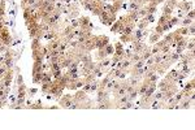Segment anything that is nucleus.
I'll use <instances>...</instances> for the list:
<instances>
[{
  "label": "nucleus",
  "mask_w": 195,
  "mask_h": 130,
  "mask_svg": "<svg viewBox=\"0 0 195 130\" xmlns=\"http://www.w3.org/2000/svg\"><path fill=\"white\" fill-rule=\"evenodd\" d=\"M73 102V94H64L59 98V107L61 108H69Z\"/></svg>",
  "instance_id": "f257e3e1"
},
{
  "label": "nucleus",
  "mask_w": 195,
  "mask_h": 130,
  "mask_svg": "<svg viewBox=\"0 0 195 130\" xmlns=\"http://www.w3.org/2000/svg\"><path fill=\"white\" fill-rule=\"evenodd\" d=\"M0 41L4 43L5 46H8V47L12 44L13 38H12V35H10V31L7 27H3L1 30H0Z\"/></svg>",
  "instance_id": "f03ea898"
},
{
  "label": "nucleus",
  "mask_w": 195,
  "mask_h": 130,
  "mask_svg": "<svg viewBox=\"0 0 195 130\" xmlns=\"http://www.w3.org/2000/svg\"><path fill=\"white\" fill-rule=\"evenodd\" d=\"M193 7H194V1H191V0H190V1H189V0H178V1H177L176 8H178L180 12L186 13L187 10L193 9Z\"/></svg>",
  "instance_id": "7ed1b4c3"
},
{
  "label": "nucleus",
  "mask_w": 195,
  "mask_h": 130,
  "mask_svg": "<svg viewBox=\"0 0 195 130\" xmlns=\"http://www.w3.org/2000/svg\"><path fill=\"white\" fill-rule=\"evenodd\" d=\"M108 43H109V38L107 35H95V48L96 49L104 48Z\"/></svg>",
  "instance_id": "20e7f679"
},
{
  "label": "nucleus",
  "mask_w": 195,
  "mask_h": 130,
  "mask_svg": "<svg viewBox=\"0 0 195 130\" xmlns=\"http://www.w3.org/2000/svg\"><path fill=\"white\" fill-rule=\"evenodd\" d=\"M91 21L88 18L87 16H82L78 18V24H79V29H82V30H90L88 29V24H90Z\"/></svg>",
  "instance_id": "39448f33"
},
{
  "label": "nucleus",
  "mask_w": 195,
  "mask_h": 130,
  "mask_svg": "<svg viewBox=\"0 0 195 130\" xmlns=\"http://www.w3.org/2000/svg\"><path fill=\"white\" fill-rule=\"evenodd\" d=\"M124 52H125V48H124L122 43L121 42L115 43V53H113V55H117L121 57V59H124Z\"/></svg>",
  "instance_id": "423d86ee"
},
{
  "label": "nucleus",
  "mask_w": 195,
  "mask_h": 130,
  "mask_svg": "<svg viewBox=\"0 0 195 130\" xmlns=\"http://www.w3.org/2000/svg\"><path fill=\"white\" fill-rule=\"evenodd\" d=\"M49 82H52V73L46 70L42 73V82L40 83H49Z\"/></svg>",
  "instance_id": "0eeeda50"
},
{
  "label": "nucleus",
  "mask_w": 195,
  "mask_h": 130,
  "mask_svg": "<svg viewBox=\"0 0 195 130\" xmlns=\"http://www.w3.org/2000/svg\"><path fill=\"white\" fill-rule=\"evenodd\" d=\"M148 25H150V24H148L147 21H146V18L143 17V18H139V20H138V22L135 24V26H137V29H139V30H146Z\"/></svg>",
  "instance_id": "6e6552de"
},
{
  "label": "nucleus",
  "mask_w": 195,
  "mask_h": 130,
  "mask_svg": "<svg viewBox=\"0 0 195 130\" xmlns=\"http://www.w3.org/2000/svg\"><path fill=\"white\" fill-rule=\"evenodd\" d=\"M3 64L5 65L7 69H13V68H15V59H13V57H5Z\"/></svg>",
  "instance_id": "1a4fd4ad"
},
{
  "label": "nucleus",
  "mask_w": 195,
  "mask_h": 130,
  "mask_svg": "<svg viewBox=\"0 0 195 130\" xmlns=\"http://www.w3.org/2000/svg\"><path fill=\"white\" fill-rule=\"evenodd\" d=\"M98 66H100L102 69H105V68H108L109 65H111V60L108 59V57H105V59L103 60H99V63H96Z\"/></svg>",
  "instance_id": "9d476101"
},
{
  "label": "nucleus",
  "mask_w": 195,
  "mask_h": 130,
  "mask_svg": "<svg viewBox=\"0 0 195 130\" xmlns=\"http://www.w3.org/2000/svg\"><path fill=\"white\" fill-rule=\"evenodd\" d=\"M194 22V20H191V18H187L186 16H183L182 18L180 20V25L181 26H183V27H187V26H190L191 24Z\"/></svg>",
  "instance_id": "9b49d317"
},
{
  "label": "nucleus",
  "mask_w": 195,
  "mask_h": 130,
  "mask_svg": "<svg viewBox=\"0 0 195 130\" xmlns=\"http://www.w3.org/2000/svg\"><path fill=\"white\" fill-rule=\"evenodd\" d=\"M160 37H161V35H159V34H156L155 31H152L150 34V39H148L150 44H155L156 42H159V41H160Z\"/></svg>",
  "instance_id": "f8f14e48"
},
{
  "label": "nucleus",
  "mask_w": 195,
  "mask_h": 130,
  "mask_svg": "<svg viewBox=\"0 0 195 130\" xmlns=\"http://www.w3.org/2000/svg\"><path fill=\"white\" fill-rule=\"evenodd\" d=\"M168 25H169V27L173 29L174 26H177V25H180V18L178 17H172L171 16V18L168 20Z\"/></svg>",
  "instance_id": "ddd939ff"
},
{
  "label": "nucleus",
  "mask_w": 195,
  "mask_h": 130,
  "mask_svg": "<svg viewBox=\"0 0 195 130\" xmlns=\"http://www.w3.org/2000/svg\"><path fill=\"white\" fill-rule=\"evenodd\" d=\"M104 51H105V53H107L108 56L113 55V53H115V46L111 44V43H108V44L104 47Z\"/></svg>",
  "instance_id": "4468645a"
},
{
  "label": "nucleus",
  "mask_w": 195,
  "mask_h": 130,
  "mask_svg": "<svg viewBox=\"0 0 195 130\" xmlns=\"http://www.w3.org/2000/svg\"><path fill=\"white\" fill-rule=\"evenodd\" d=\"M121 25H122V20H121V18H120L118 21H115V24H113L112 27H111V31H112V32H117Z\"/></svg>",
  "instance_id": "2eb2a0df"
},
{
  "label": "nucleus",
  "mask_w": 195,
  "mask_h": 130,
  "mask_svg": "<svg viewBox=\"0 0 195 130\" xmlns=\"http://www.w3.org/2000/svg\"><path fill=\"white\" fill-rule=\"evenodd\" d=\"M144 81H147L148 83H157V81H159V75L156 74V73H154L152 75H150L148 78H146Z\"/></svg>",
  "instance_id": "dca6fc26"
},
{
  "label": "nucleus",
  "mask_w": 195,
  "mask_h": 130,
  "mask_svg": "<svg viewBox=\"0 0 195 130\" xmlns=\"http://www.w3.org/2000/svg\"><path fill=\"white\" fill-rule=\"evenodd\" d=\"M142 8V5L141 4H138L137 1H130V4H129V10H135V12H138Z\"/></svg>",
  "instance_id": "f3484780"
},
{
  "label": "nucleus",
  "mask_w": 195,
  "mask_h": 130,
  "mask_svg": "<svg viewBox=\"0 0 195 130\" xmlns=\"http://www.w3.org/2000/svg\"><path fill=\"white\" fill-rule=\"evenodd\" d=\"M194 48H195L194 39H190V41H187L186 47H185V51H194Z\"/></svg>",
  "instance_id": "a211bd4d"
},
{
  "label": "nucleus",
  "mask_w": 195,
  "mask_h": 130,
  "mask_svg": "<svg viewBox=\"0 0 195 130\" xmlns=\"http://www.w3.org/2000/svg\"><path fill=\"white\" fill-rule=\"evenodd\" d=\"M143 66H144V61L139 60V61H137V63H133L130 69H139V68H143Z\"/></svg>",
  "instance_id": "6ab92c4d"
},
{
  "label": "nucleus",
  "mask_w": 195,
  "mask_h": 130,
  "mask_svg": "<svg viewBox=\"0 0 195 130\" xmlns=\"http://www.w3.org/2000/svg\"><path fill=\"white\" fill-rule=\"evenodd\" d=\"M98 89H99V82L95 79V81L91 82V85H90V92H96Z\"/></svg>",
  "instance_id": "aec40b11"
},
{
  "label": "nucleus",
  "mask_w": 195,
  "mask_h": 130,
  "mask_svg": "<svg viewBox=\"0 0 195 130\" xmlns=\"http://www.w3.org/2000/svg\"><path fill=\"white\" fill-rule=\"evenodd\" d=\"M96 56H98V60H103V59H105V57H108V55L104 51V48L98 49V55Z\"/></svg>",
  "instance_id": "412c9836"
},
{
  "label": "nucleus",
  "mask_w": 195,
  "mask_h": 130,
  "mask_svg": "<svg viewBox=\"0 0 195 130\" xmlns=\"http://www.w3.org/2000/svg\"><path fill=\"white\" fill-rule=\"evenodd\" d=\"M127 96H129V100H133V102H134V100H135V98L139 96V95H138V90H137V87L134 89L133 91H130L129 94H127Z\"/></svg>",
  "instance_id": "4be33fe9"
},
{
  "label": "nucleus",
  "mask_w": 195,
  "mask_h": 130,
  "mask_svg": "<svg viewBox=\"0 0 195 130\" xmlns=\"http://www.w3.org/2000/svg\"><path fill=\"white\" fill-rule=\"evenodd\" d=\"M169 18H171V16H165V14H161V17H160V18H159V21H157V25H164V24H166Z\"/></svg>",
  "instance_id": "5701e85b"
},
{
  "label": "nucleus",
  "mask_w": 195,
  "mask_h": 130,
  "mask_svg": "<svg viewBox=\"0 0 195 130\" xmlns=\"http://www.w3.org/2000/svg\"><path fill=\"white\" fill-rule=\"evenodd\" d=\"M42 73H43V72L33 74V81H34V83H40V82H42Z\"/></svg>",
  "instance_id": "b1692460"
},
{
  "label": "nucleus",
  "mask_w": 195,
  "mask_h": 130,
  "mask_svg": "<svg viewBox=\"0 0 195 130\" xmlns=\"http://www.w3.org/2000/svg\"><path fill=\"white\" fill-rule=\"evenodd\" d=\"M142 60V57H141V53H137V52H134L132 57H130V61H132V64L133 63H137V61H139Z\"/></svg>",
  "instance_id": "393cba45"
},
{
  "label": "nucleus",
  "mask_w": 195,
  "mask_h": 130,
  "mask_svg": "<svg viewBox=\"0 0 195 130\" xmlns=\"http://www.w3.org/2000/svg\"><path fill=\"white\" fill-rule=\"evenodd\" d=\"M172 13H173V9L171 8V7H168V5H164V9H163V14H165V16H172Z\"/></svg>",
  "instance_id": "a878e982"
},
{
  "label": "nucleus",
  "mask_w": 195,
  "mask_h": 130,
  "mask_svg": "<svg viewBox=\"0 0 195 130\" xmlns=\"http://www.w3.org/2000/svg\"><path fill=\"white\" fill-rule=\"evenodd\" d=\"M16 81H17V85H24V78H22V75H21L20 73V70L17 69V73H16Z\"/></svg>",
  "instance_id": "bb28decb"
},
{
  "label": "nucleus",
  "mask_w": 195,
  "mask_h": 130,
  "mask_svg": "<svg viewBox=\"0 0 195 130\" xmlns=\"http://www.w3.org/2000/svg\"><path fill=\"white\" fill-rule=\"evenodd\" d=\"M177 1H178V0H166L165 4L168 5V7H171V8L174 10L176 9V5H177Z\"/></svg>",
  "instance_id": "cd10ccee"
},
{
  "label": "nucleus",
  "mask_w": 195,
  "mask_h": 130,
  "mask_svg": "<svg viewBox=\"0 0 195 130\" xmlns=\"http://www.w3.org/2000/svg\"><path fill=\"white\" fill-rule=\"evenodd\" d=\"M49 89H51V82H49V83H42V91L44 94H48Z\"/></svg>",
  "instance_id": "c85d7f7f"
},
{
  "label": "nucleus",
  "mask_w": 195,
  "mask_h": 130,
  "mask_svg": "<svg viewBox=\"0 0 195 130\" xmlns=\"http://www.w3.org/2000/svg\"><path fill=\"white\" fill-rule=\"evenodd\" d=\"M9 69H7L5 68V65L4 64H0V78H3L5 75V73L8 72Z\"/></svg>",
  "instance_id": "c756f323"
},
{
  "label": "nucleus",
  "mask_w": 195,
  "mask_h": 130,
  "mask_svg": "<svg viewBox=\"0 0 195 130\" xmlns=\"http://www.w3.org/2000/svg\"><path fill=\"white\" fill-rule=\"evenodd\" d=\"M171 48H172V47L169 44H164L161 47V49H160V53H169V52H171Z\"/></svg>",
  "instance_id": "7c9ffc66"
},
{
  "label": "nucleus",
  "mask_w": 195,
  "mask_h": 130,
  "mask_svg": "<svg viewBox=\"0 0 195 130\" xmlns=\"http://www.w3.org/2000/svg\"><path fill=\"white\" fill-rule=\"evenodd\" d=\"M30 108H31V109H42V108H44V107L42 106V102L39 100V102H37L35 104H31Z\"/></svg>",
  "instance_id": "2f4dec72"
},
{
  "label": "nucleus",
  "mask_w": 195,
  "mask_h": 130,
  "mask_svg": "<svg viewBox=\"0 0 195 130\" xmlns=\"http://www.w3.org/2000/svg\"><path fill=\"white\" fill-rule=\"evenodd\" d=\"M185 16L187 17V18H191V20H194V16H195V12H194V9H190V10H187V12L185 13Z\"/></svg>",
  "instance_id": "473e14b6"
},
{
  "label": "nucleus",
  "mask_w": 195,
  "mask_h": 130,
  "mask_svg": "<svg viewBox=\"0 0 195 130\" xmlns=\"http://www.w3.org/2000/svg\"><path fill=\"white\" fill-rule=\"evenodd\" d=\"M144 18H146V21H147L148 24H152L155 21V16H154V14H147Z\"/></svg>",
  "instance_id": "72a5a7b5"
},
{
  "label": "nucleus",
  "mask_w": 195,
  "mask_h": 130,
  "mask_svg": "<svg viewBox=\"0 0 195 130\" xmlns=\"http://www.w3.org/2000/svg\"><path fill=\"white\" fill-rule=\"evenodd\" d=\"M187 29H189V34L193 37V35L195 34V25H194V22L190 25V26H187Z\"/></svg>",
  "instance_id": "f704fd0d"
},
{
  "label": "nucleus",
  "mask_w": 195,
  "mask_h": 130,
  "mask_svg": "<svg viewBox=\"0 0 195 130\" xmlns=\"http://www.w3.org/2000/svg\"><path fill=\"white\" fill-rule=\"evenodd\" d=\"M37 92H38V89H35V87H33V89H29V90H27V94H29L30 96H34V95H35V94H37Z\"/></svg>",
  "instance_id": "c9c22d12"
},
{
  "label": "nucleus",
  "mask_w": 195,
  "mask_h": 130,
  "mask_svg": "<svg viewBox=\"0 0 195 130\" xmlns=\"http://www.w3.org/2000/svg\"><path fill=\"white\" fill-rule=\"evenodd\" d=\"M26 3H27V0H22V4L21 5H26Z\"/></svg>",
  "instance_id": "e433bc0d"
},
{
  "label": "nucleus",
  "mask_w": 195,
  "mask_h": 130,
  "mask_svg": "<svg viewBox=\"0 0 195 130\" xmlns=\"http://www.w3.org/2000/svg\"><path fill=\"white\" fill-rule=\"evenodd\" d=\"M49 1H51V3H54V4H55V3H56V1H59V0H49Z\"/></svg>",
  "instance_id": "4c0bfd02"
}]
</instances>
